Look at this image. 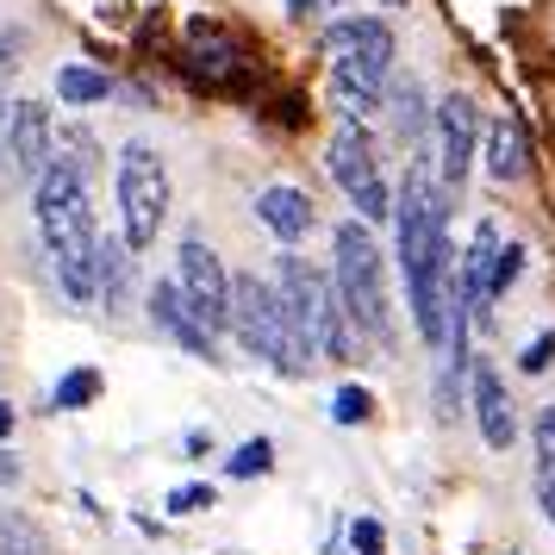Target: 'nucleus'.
I'll return each instance as SVG.
<instances>
[{"label":"nucleus","instance_id":"obj_33","mask_svg":"<svg viewBox=\"0 0 555 555\" xmlns=\"http://www.w3.org/2000/svg\"><path fill=\"white\" fill-rule=\"evenodd\" d=\"M380 7H405V0H380Z\"/></svg>","mask_w":555,"mask_h":555},{"label":"nucleus","instance_id":"obj_27","mask_svg":"<svg viewBox=\"0 0 555 555\" xmlns=\"http://www.w3.org/2000/svg\"><path fill=\"white\" fill-rule=\"evenodd\" d=\"M20 51H26V31H0V88L20 69Z\"/></svg>","mask_w":555,"mask_h":555},{"label":"nucleus","instance_id":"obj_26","mask_svg":"<svg viewBox=\"0 0 555 555\" xmlns=\"http://www.w3.org/2000/svg\"><path fill=\"white\" fill-rule=\"evenodd\" d=\"M550 362H555V331H543V337H530V350L518 356V369L525 375H550Z\"/></svg>","mask_w":555,"mask_h":555},{"label":"nucleus","instance_id":"obj_28","mask_svg":"<svg viewBox=\"0 0 555 555\" xmlns=\"http://www.w3.org/2000/svg\"><path fill=\"white\" fill-rule=\"evenodd\" d=\"M181 450H188V462H206V455H212V430H188Z\"/></svg>","mask_w":555,"mask_h":555},{"label":"nucleus","instance_id":"obj_3","mask_svg":"<svg viewBox=\"0 0 555 555\" xmlns=\"http://www.w3.org/2000/svg\"><path fill=\"white\" fill-rule=\"evenodd\" d=\"M231 337H237L256 362H269V369L287 375V380L306 375V369L319 362L312 344H306V331L294 325L287 300H281V287L262 281V275H231Z\"/></svg>","mask_w":555,"mask_h":555},{"label":"nucleus","instance_id":"obj_22","mask_svg":"<svg viewBox=\"0 0 555 555\" xmlns=\"http://www.w3.org/2000/svg\"><path fill=\"white\" fill-rule=\"evenodd\" d=\"M530 450H537V493L555 480V405L537 412V425H530Z\"/></svg>","mask_w":555,"mask_h":555},{"label":"nucleus","instance_id":"obj_6","mask_svg":"<svg viewBox=\"0 0 555 555\" xmlns=\"http://www.w3.org/2000/svg\"><path fill=\"white\" fill-rule=\"evenodd\" d=\"M325 169H331V181L350 194V206H356L362 225H380V219L393 212V194H387V181H380V151H375V138H369L362 126H337L331 131Z\"/></svg>","mask_w":555,"mask_h":555},{"label":"nucleus","instance_id":"obj_18","mask_svg":"<svg viewBox=\"0 0 555 555\" xmlns=\"http://www.w3.org/2000/svg\"><path fill=\"white\" fill-rule=\"evenodd\" d=\"M94 400H101V369H69V375H56L51 412H88Z\"/></svg>","mask_w":555,"mask_h":555},{"label":"nucleus","instance_id":"obj_24","mask_svg":"<svg viewBox=\"0 0 555 555\" xmlns=\"http://www.w3.org/2000/svg\"><path fill=\"white\" fill-rule=\"evenodd\" d=\"M212 505H219V493H212L206 480H188V487L169 493V518H201V512H212Z\"/></svg>","mask_w":555,"mask_h":555},{"label":"nucleus","instance_id":"obj_11","mask_svg":"<svg viewBox=\"0 0 555 555\" xmlns=\"http://www.w3.org/2000/svg\"><path fill=\"white\" fill-rule=\"evenodd\" d=\"M144 312H151V325L176 344V350H188V356H201V362H219V337L194 319V306L181 300V287H176V275L169 281H156L151 294H144Z\"/></svg>","mask_w":555,"mask_h":555},{"label":"nucleus","instance_id":"obj_15","mask_svg":"<svg viewBox=\"0 0 555 555\" xmlns=\"http://www.w3.org/2000/svg\"><path fill=\"white\" fill-rule=\"evenodd\" d=\"M101 306L106 312H119V306H131V294H138V250H131L126 237L113 231V237H101Z\"/></svg>","mask_w":555,"mask_h":555},{"label":"nucleus","instance_id":"obj_13","mask_svg":"<svg viewBox=\"0 0 555 555\" xmlns=\"http://www.w3.org/2000/svg\"><path fill=\"white\" fill-rule=\"evenodd\" d=\"M256 219L275 231L281 244H300L306 231L319 225V206H312V194H306V188L275 181V188H262V194H256Z\"/></svg>","mask_w":555,"mask_h":555},{"label":"nucleus","instance_id":"obj_25","mask_svg":"<svg viewBox=\"0 0 555 555\" xmlns=\"http://www.w3.org/2000/svg\"><path fill=\"white\" fill-rule=\"evenodd\" d=\"M350 555H387V530L375 518H356L350 525Z\"/></svg>","mask_w":555,"mask_h":555},{"label":"nucleus","instance_id":"obj_1","mask_svg":"<svg viewBox=\"0 0 555 555\" xmlns=\"http://www.w3.org/2000/svg\"><path fill=\"white\" fill-rule=\"evenodd\" d=\"M31 225L38 244L51 256V275L63 287L69 306H101V225H94V206H88V181L76 169L51 163L44 176L31 181Z\"/></svg>","mask_w":555,"mask_h":555},{"label":"nucleus","instance_id":"obj_17","mask_svg":"<svg viewBox=\"0 0 555 555\" xmlns=\"http://www.w3.org/2000/svg\"><path fill=\"white\" fill-rule=\"evenodd\" d=\"M51 163H63V169H76L81 181L101 169V144H94V131L88 126H56V151Z\"/></svg>","mask_w":555,"mask_h":555},{"label":"nucleus","instance_id":"obj_8","mask_svg":"<svg viewBox=\"0 0 555 555\" xmlns=\"http://www.w3.org/2000/svg\"><path fill=\"white\" fill-rule=\"evenodd\" d=\"M325 56L331 69H344V76L356 81H375V88H387V76H393V56H400V44H393V26L387 20H375V13H350V20H337V26H325Z\"/></svg>","mask_w":555,"mask_h":555},{"label":"nucleus","instance_id":"obj_32","mask_svg":"<svg viewBox=\"0 0 555 555\" xmlns=\"http://www.w3.org/2000/svg\"><path fill=\"white\" fill-rule=\"evenodd\" d=\"M543 518H550V530H555V480L543 487Z\"/></svg>","mask_w":555,"mask_h":555},{"label":"nucleus","instance_id":"obj_23","mask_svg":"<svg viewBox=\"0 0 555 555\" xmlns=\"http://www.w3.org/2000/svg\"><path fill=\"white\" fill-rule=\"evenodd\" d=\"M331 418H337V425H369V418H375V393L356 387V380H344L337 400H331Z\"/></svg>","mask_w":555,"mask_h":555},{"label":"nucleus","instance_id":"obj_29","mask_svg":"<svg viewBox=\"0 0 555 555\" xmlns=\"http://www.w3.org/2000/svg\"><path fill=\"white\" fill-rule=\"evenodd\" d=\"M0 487H20V455L0 443Z\"/></svg>","mask_w":555,"mask_h":555},{"label":"nucleus","instance_id":"obj_21","mask_svg":"<svg viewBox=\"0 0 555 555\" xmlns=\"http://www.w3.org/2000/svg\"><path fill=\"white\" fill-rule=\"evenodd\" d=\"M525 244H500V256H493V275H487V306L505 300L512 287H518V275H525Z\"/></svg>","mask_w":555,"mask_h":555},{"label":"nucleus","instance_id":"obj_14","mask_svg":"<svg viewBox=\"0 0 555 555\" xmlns=\"http://www.w3.org/2000/svg\"><path fill=\"white\" fill-rule=\"evenodd\" d=\"M480 163H487L493 181H525L530 176V138H525V126H518L512 113L480 131Z\"/></svg>","mask_w":555,"mask_h":555},{"label":"nucleus","instance_id":"obj_12","mask_svg":"<svg viewBox=\"0 0 555 555\" xmlns=\"http://www.w3.org/2000/svg\"><path fill=\"white\" fill-rule=\"evenodd\" d=\"M468 400H475V425H480V443L487 450H512V437H518V412H512V393H505V380L493 362H480L468 369Z\"/></svg>","mask_w":555,"mask_h":555},{"label":"nucleus","instance_id":"obj_30","mask_svg":"<svg viewBox=\"0 0 555 555\" xmlns=\"http://www.w3.org/2000/svg\"><path fill=\"white\" fill-rule=\"evenodd\" d=\"M325 7H344V0H287V13L306 20V13H325Z\"/></svg>","mask_w":555,"mask_h":555},{"label":"nucleus","instance_id":"obj_9","mask_svg":"<svg viewBox=\"0 0 555 555\" xmlns=\"http://www.w3.org/2000/svg\"><path fill=\"white\" fill-rule=\"evenodd\" d=\"M56 119L44 101H0V169L13 181H38L51 169Z\"/></svg>","mask_w":555,"mask_h":555},{"label":"nucleus","instance_id":"obj_19","mask_svg":"<svg viewBox=\"0 0 555 555\" xmlns=\"http://www.w3.org/2000/svg\"><path fill=\"white\" fill-rule=\"evenodd\" d=\"M387 106H393V119H400V131H405V138H418V131L430 126V113H425V94H418V81H412V76L387 88Z\"/></svg>","mask_w":555,"mask_h":555},{"label":"nucleus","instance_id":"obj_7","mask_svg":"<svg viewBox=\"0 0 555 555\" xmlns=\"http://www.w3.org/2000/svg\"><path fill=\"white\" fill-rule=\"evenodd\" d=\"M176 287H181V300L194 306V319H201L212 337H219V331H231V269H225V256L212 250L201 231H188V237H181V250H176Z\"/></svg>","mask_w":555,"mask_h":555},{"label":"nucleus","instance_id":"obj_5","mask_svg":"<svg viewBox=\"0 0 555 555\" xmlns=\"http://www.w3.org/2000/svg\"><path fill=\"white\" fill-rule=\"evenodd\" d=\"M275 287L287 312H294V325L306 331V344L319 362H350L362 344H356L350 319H344V306H337V287H331L325 269H312L306 256H281L275 262Z\"/></svg>","mask_w":555,"mask_h":555},{"label":"nucleus","instance_id":"obj_10","mask_svg":"<svg viewBox=\"0 0 555 555\" xmlns=\"http://www.w3.org/2000/svg\"><path fill=\"white\" fill-rule=\"evenodd\" d=\"M430 131H437V181H443V194H455L468 169H475L480 156V113L468 94H443V101L430 106Z\"/></svg>","mask_w":555,"mask_h":555},{"label":"nucleus","instance_id":"obj_4","mask_svg":"<svg viewBox=\"0 0 555 555\" xmlns=\"http://www.w3.org/2000/svg\"><path fill=\"white\" fill-rule=\"evenodd\" d=\"M113 194H119V237L138 256L156 250V237L169 225V201H176L163 151L144 144V138H131L126 151H119V163H113Z\"/></svg>","mask_w":555,"mask_h":555},{"label":"nucleus","instance_id":"obj_31","mask_svg":"<svg viewBox=\"0 0 555 555\" xmlns=\"http://www.w3.org/2000/svg\"><path fill=\"white\" fill-rule=\"evenodd\" d=\"M7 437H13V405L0 400V443H7Z\"/></svg>","mask_w":555,"mask_h":555},{"label":"nucleus","instance_id":"obj_2","mask_svg":"<svg viewBox=\"0 0 555 555\" xmlns=\"http://www.w3.org/2000/svg\"><path fill=\"white\" fill-rule=\"evenodd\" d=\"M331 287L350 319L356 344H393V300H387V256L362 219L331 231Z\"/></svg>","mask_w":555,"mask_h":555},{"label":"nucleus","instance_id":"obj_16","mask_svg":"<svg viewBox=\"0 0 555 555\" xmlns=\"http://www.w3.org/2000/svg\"><path fill=\"white\" fill-rule=\"evenodd\" d=\"M113 94H119V81L94 69V63H63L56 69V101L63 106H106Z\"/></svg>","mask_w":555,"mask_h":555},{"label":"nucleus","instance_id":"obj_20","mask_svg":"<svg viewBox=\"0 0 555 555\" xmlns=\"http://www.w3.org/2000/svg\"><path fill=\"white\" fill-rule=\"evenodd\" d=\"M269 468H275V443H269V437H244V443L225 455L231 480H256V475H269Z\"/></svg>","mask_w":555,"mask_h":555}]
</instances>
